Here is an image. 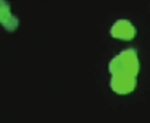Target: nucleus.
<instances>
[{
  "instance_id": "obj_2",
  "label": "nucleus",
  "mask_w": 150,
  "mask_h": 123,
  "mask_svg": "<svg viewBox=\"0 0 150 123\" xmlns=\"http://www.w3.org/2000/svg\"><path fill=\"white\" fill-rule=\"evenodd\" d=\"M137 79L136 76H129V74H111L110 86L116 94H129L136 89Z\"/></svg>"
},
{
  "instance_id": "obj_1",
  "label": "nucleus",
  "mask_w": 150,
  "mask_h": 123,
  "mask_svg": "<svg viewBox=\"0 0 150 123\" xmlns=\"http://www.w3.org/2000/svg\"><path fill=\"white\" fill-rule=\"evenodd\" d=\"M108 70L111 74H129V76H137L139 73V58L137 52L134 49H126L116 57L111 58L108 63Z\"/></svg>"
},
{
  "instance_id": "obj_4",
  "label": "nucleus",
  "mask_w": 150,
  "mask_h": 123,
  "mask_svg": "<svg viewBox=\"0 0 150 123\" xmlns=\"http://www.w3.org/2000/svg\"><path fill=\"white\" fill-rule=\"evenodd\" d=\"M0 24L4 26L7 31H16L18 24H20L16 16L11 15L10 3L5 2V0H0Z\"/></svg>"
},
{
  "instance_id": "obj_3",
  "label": "nucleus",
  "mask_w": 150,
  "mask_h": 123,
  "mask_svg": "<svg viewBox=\"0 0 150 123\" xmlns=\"http://www.w3.org/2000/svg\"><path fill=\"white\" fill-rule=\"evenodd\" d=\"M111 36L116 39H123V41H131L136 36V28L132 26V23L127 19H118L110 29Z\"/></svg>"
}]
</instances>
